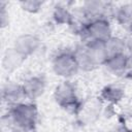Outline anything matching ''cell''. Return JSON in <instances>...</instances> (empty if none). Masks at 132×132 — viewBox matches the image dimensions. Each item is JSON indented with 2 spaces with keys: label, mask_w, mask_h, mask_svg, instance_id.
I'll list each match as a JSON object with an SVG mask.
<instances>
[{
  "label": "cell",
  "mask_w": 132,
  "mask_h": 132,
  "mask_svg": "<svg viewBox=\"0 0 132 132\" xmlns=\"http://www.w3.org/2000/svg\"><path fill=\"white\" fill-rule=\"evenodd\" d=\"M7 116L9 123L13 127L23 131H31L37 124L38 110L33 103L22 102L10 106Z\"/></svg>",
  "instance_id": "6da1fadb"
},
{
  "label": "cell",
  "mask_w": 132,
  "mask_h": 132,
  "mask_svg": "<svg viewBox=\"0 0 132 132\" xmlns=\"http://www.w3.org/2000/svg\"><path fill=\"white\" fill-rule=\"evenodd\" d=\"M54 99L59 106L69 112H78L81 107V103L78 99L76 88L72 81L65 79L60 82L54 91Z\"/></svg>",
  "instance_id": "7a4b0ae2"
},
{
  "label": "cell",
  "mask_w": 132,
  "mask_h": 132,
  "mask_svg": "<svg viewBox=\"0 0 132 132\" xmlns=\"http://www.w3.org/2000/svg\"><path fill=\"white\" fill-rule=\"evenodd\" d=\"M52 69L57 76L64 79L74 76L79 71L74 51H60L52 60Z\"/></svg>",
  "instance_id": "3957f363"
},
{
  "label": "cell",
  "mask_w": 132,
  "mask_h": 132,
  "mask_svg": "<svg viewBox=\"0 0 132 132\" xmlns=\"http://www.w3.org/2000/svg\"><path fill=\"white\" fill-rule=\"evenodd\" d=\"M79 33L82 35L85 41L105 42L112 36V28L107 19H96L81 24Z\"/></svg>",
  "instance_id": "277c9868"
},
{
  "label": "cell",
  "mask_w": 132,
  "mask_h": 132,
  "mask_svg": "<svg viewBox=\"0 0 132 132\" xmlns=\"http://www.w3.org/2000/svg\"><path fill=\"white\" fill-rule=\"evenodd\" d=\"M113 11L114 7L110 3L99 0L86 1L81 7L82 15L88 19V22L96 19H107V15H113Z\"/></svg>",
  "instance_id": "5b68a950"
},
{
  "label": "cell",
  "mask_w": 132,
  "mask_h": 132,
  "mask_svg": "<svg viewBox=\"0 0 132 132\" xmlns=\"http://www.w3.org/2000/svg\"><path fill=\"white\" fill-rule=\"evenodd\" d=\"M41 45L40 38L32 33H24L19 35L12 44V47L18 51L26 59L35 54Z\"/></svg>",
  "instance_id": "8992f818"
},
{
  "label": "cell",
  "mask_w": 132,
  "mask_h": 132,
  "mask_svg": "<svg viewBox=\"0 0 132 132\" xmlns=\"http://www.w3.org/2000/svg\"><path fill=\"white\" fill-rule=\"evenodd\" d=\"M1 95L3 101L7 103L9 107L25 102L27 99L23 84H19L16 81H6L2 86Z\"/></svg>",
  "instance_id": "52a82bcc"
},
{
  "label": "cell",
  "mask_w": 132,
  "mask_h": 132,
  "mask_svg": "<svg viewBox=\"0 0 132 132\" xmlns=\"http://www.w3.org/2000/svg\"><path fill=\"white\" fill-rule=\"evenodd\" d=\"M26 97L29 100H36L41 97L46 88V82L41 75H31L27 77L23 82Z\"/></svg>",
  "instance_id": "ba28073f"
},
{
  "label": "cell",
  "mask_w": 132,
  "mask_h": 132,
  "mask_svg": "<svg viewBox=\"0 0 132 132\" xmlns=\"http://www.w3.org/2000/svg\"><path fill=\"white\" fill-rule=\"evenodd\" d=\"M26 61V58L22 56L12 46L6 48L2 56V68L4 71L10 73L18 70Z\"/></svg>",
  "instance_id": "9c48e42d"
},
{
  "label": "cell",
  "mask_w": 132,
  "mask_h": 132,
  "mask_svg": "<svg viewBox=\"0 0 132 132\" xmlns=\"http://www.w3.org/2000/svg\"><path fill=\"white\" fill-rule=\"evenodd\" d=\"M127 60H128V56L126 54L111 56L106 59L103 66L106 68V70L109 73L113 75H123L126 74Z\"/></svg>",
  "instance_id": "30bf717a"
},
{
  "label": "cell",
  "mask_w": 132,
  "mask_h": 132,
  "mask_svg": "<svg viewBox=\"0 0 132 132\" xmlns=\"http://www.w3.org/2000/svg\"><path fill=\"white\" fill-rule=\"evenodd\" d=\"M74 54L76 57V61H77L79 70L89 72V71H93L94 69H96L98 67V65L93 60V58L90 56V54L88 53V51L86 50L84 44L77 46L76 50H74Z\"/></svg>",
  "instance_id": "8fae6325"
},
{
  "label": "cell",
  "mask_w": 132,
  "mask_h": 132,
  "mask_svg": "<svg viewBox=\"0 0 132 132\" xmlns=\"http://www.w3.org/2000/svg\"><path fill=\"white\" fill-rule=\"evenodd\" d=\"M105 44V50L107 54V58L111 56H117V55H122L126 54V50L128 47L127 42L119 37V36H111L107 41L104 42Z\"/></svg>",
  "instance_id": "7c38bea8"
},
{
  "label": "cell",
  "mask_w": 132,
  "mask_h": 132,
  "mask_svg": "<svg viewBox=\"0 0 132 132\" xmlns=\"http://www.w3.org/2000/svg\"><path fill=\"white\" fill-rule=\"evenodd\" d=\"M124 90L114 84L105 86L101 91V98L108 103H118L124 97Z\"/></svg>",
  "instance_id": "4fadbf2b"
},
{
  "label": "cell",
  "mask_w": 132,
  "mask_h": 132,
  "mask_svg": "<svg viewBox=\"0 0 132 132\" xmlns=\"http://www.w3.org/2000/svg\"><path fill=\"white\" fill-rule=\"evenodd\" d=\"M112 16L120 25L128 27L132 23V2H126L116 7Z\"/></svg>",
  "instance_id": "5bb4252c"
},
{
  "label": "cell",
  "mask_w": 132,
  "mask_h": 132,
  "mask_svg": "<svg viewBox=\"0 0 132 132\" xmlns=\"http://www.w3.org/2000/svg\"><path fill=\"white\" fill-rule=\"evenodd\" d=\"M53 19L59 25H72L73 14L69 9L61 4H57L53 10Z\"/></svg>",
  "instance_id": "9a60e30c"
},
{
  "label": "cell",
  "mask_w": 132,
  "mask_h": 132,
  "mask_svg": "<svg viewBox=\"0 0 132 132\" xmlns=\"http://www.w3.org/2000/svg\"><path fill=\"white\" fill-rule=\"evenodd\" d=\"M44 2L39 0H23L20 2L21 8L28 13H37L42 8Z\"/></svg>",
  "instance_id": "2e32d148"
},
{
  "label": "cell",
  "mask_w": 132,
  "mask_h": 132,
  "mask_svg": "<svg viewBox=\"0 0 132 132\" xmlns=\"http://www.w3.org/2000/svg\"><path fill=\"white\" fill-rule=\"evenodd\" d=\"M0 23H1V27L4 28L7 24H8V12L5 9L4 3L1 2L0 3Z\"/></svg>",
  "instance_id": "e0dca14e"
},
{
  "label": "cell",
  "mask_w": 132,
  "mask_h": 132,
  "mask_svg": "<svg viewBox=\"0 0 132 132\" xmlns=\"http://www.w3.org/2000/svg\"><path fill=\"white\" fill-rule=\"evenodd\" d=\"M126 75L129 77H132V54L128 56L127 60V69H126Z\"/></svg>",
  "instance_id": "ac0fdd59"
},
{
  "label": "cell",
  "mask_w": 132,
  "mask_h": 132,
  "mask_svg": "<svg viewBox=\"0 0 132 132\" xmlns=\"http://www.w3.org/2000/svg\"><path fill=\"white\" fill-rule=\"evenodd\" d=\"M112 132H132V130L125 125H119L112 130Z\"/></svg>",
  "instance_id": "d6986e66"
},
{
  "label": "cell",
  "mask_w": 132,
  "mask_h": 132,
  "mask_svg": "<svg viewBox=\"0 0 132 132\" xmlns=\"http://www.w3.org/2000/svg\"><path fill=\"white\" fill-rule=\"evenodd\" d=\"M128 31H129V33H130V35L132 36V23L128 26Z\"/></svg>",
  "instance_id": "ffe728a7"
}]
</instances>
